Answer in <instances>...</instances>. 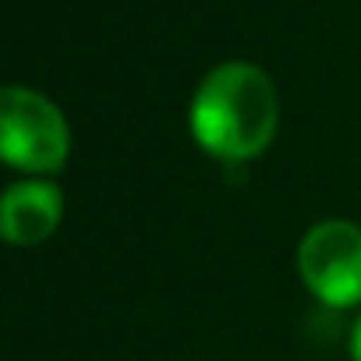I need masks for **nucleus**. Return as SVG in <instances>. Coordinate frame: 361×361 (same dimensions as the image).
Wrapping results in <instances>:
<instances>
[{
  "label": "nucleus",
  "mask_w": 361,
  "mask_h": 361,
  "mask_svg": "<svg viewBox=\"0 0 361 361\" xmlns=\"http://www.w3.org/2000/svg\"><path fill=\"white\" fill-rule=\"evenodd\" d=\"M280 124L273 78L252 61L216 64L195 89L188 128L202 152L224 163H245L269 149Z\"/></svg>",
  "instance_id": "obj_1"
},
{
  "label": "nucleus",
  "mask_w": 361,
  "mask_h": 361,
  "mask_svg": "<svg viewBox=\"0 0 361 361\" xmlns=\"http://www.w3.org/2000/svg\"><path fill=\"white\" fill-rule=\"evenodd\" d=\"M71 152V128L54 99L36 89L8 85L0 92V156L8 166L43 177L57 173Z\"/></svg>",
  "instance_id": "obj_2"
},
{
  "label": "nucleus",
  "mask_w": 361,
  "mask_h": 361,
  "mask_svg": "<svg viewBox=\"0 0 361 361\" xmlns=\"http://www.w3.org/2000/svg\"><path fill=\"white\" fill-rule=\"evenodd\" d=\"M298 273L322 305H361V227L350 220L315 224L298 245Z\"/></svg>",
  "instance_id": "obj_3"
},
{
  "label": "nucleus",
  "mask_w": 361,
  "mask_h": 361,
  "mask_svg": "<svg viewBox=\"0 0 361 361\" xmlns=\"http://www.w3.org/2000/svg\"><path fill=\"white\" fill-rule=\"evenodd\" d=\"M61 216H64L61 188L43 177H29L4 192V202H0V234H4L8 245L32 248V245H43L61 227Z\"/></svg>",
  "instance_id": "obj_4"
},
{
  "label": "nucleus",
  "mask_w": 361,
  "mask_h": 361,
  "mask_svg": "<svg viewBox=\"0 0 361 361\" xmlns=\"http://www.w3.org/2000/svg\"><path fill=\"white\" fill-rule=\"evenodd\" d=\"M350 361H361V315L350 329Z\"/></svg>",
  "instance_id": "obj_5"
}]
</instances>
